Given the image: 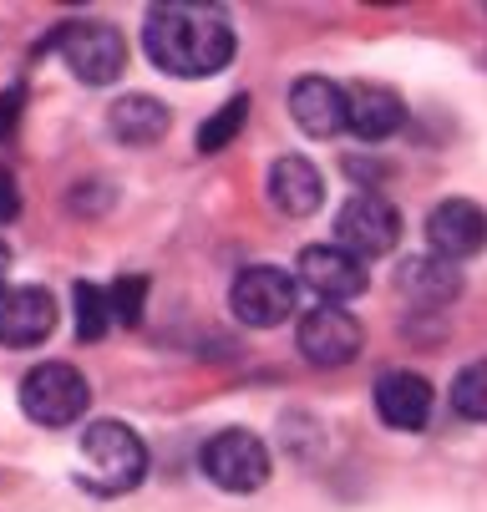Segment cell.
<instances>
[{"label": "cell", "mask_w": 487, "mask_h": 512, "mask_svg": "<svg viewBox=\"0 0 487 512\" xmlns=\"http://www.w3.org/2000/svg\"><path fill=\"white\" fill-rule=\"evenodd\" d=\"M143 51L168 77H214L239 51L234 21L224 6H203V0H168L143 16Z\"/></svg>", "instance_id": "cell-1"}, {"label": "cell", "mask_w": 487, "mask_h": 512, "mask_svg": "<svg viewBox=\"0 0 487 512\" xmlns=\"http://www.w3.org/2000/svg\"><path fill=\"white\" fill-rule=\"evenodd\" d=\"M77 477L87 482V492L102 497H122L148 477V447L127 421H92L82 431V467Z\"/></svg>", "instance_id": "cell-2"}, {"label": "cell", "mask_w": 487, "mask_h": 512, "mask_svg": "<svg viewBox=\"0 0 487 512\" xmlns=\"http://www.w3.org/2000/svg\"><path fill=\"white\" fill-rule=\"evenodd\" d=\"M198 467H203V477L214 482V487L249 497V492H259V487L269 482V467H274V462H269L264 436H254L249 426H224V431H214V436L203 442Z\"/></svg>", "instance_id": "cell-3"}, {"label": "cell", "mask_w": 487, "mask_h": 512, "mask_svg": "<svg viewBox=\"0 0 487 512\" xmlns=\"http://www.w3.org/2000/svg\"><path fill=\"white\" fill-rule=\"evenodd\" d=\"M87 406H92V386H87V376L77 371V365L46 360V365H36V371L21 381V411H26L36 426L61 431V426L82 421Z\"/></svg>", "instance_id": "cell-4"}, {"label": "cell", "mask_w": 487, "mask_h": 512, "mask_svg": "<svg viewBox=\"0 0 487 512\" xmlns=\"http://www.w3.org/2000/svg\"><path fill=\"white\" fill-rule=\"evenodd\" d=\"M295 300H300V279L274 269V264H249L234 274V289H229V305L244 325L254 330H269V325H285L295 315Z\"/></svg>", "instance_id": "cell-5"}, {"label": "cell", "mask_w": 487, "mask_h": 512, "mask_svg": "<svg viewBox=\"0 0 487 512\" xmlns=\"http://www.w3.org/2000/svg\"><path fill=\"white\" fill-rule=\"evenodd\" d=\"M396 239H401V213L386 198H376V193H361V198H351L335 213V244L345 254H356L361 264L391 254Z\"/></svg>", "instance_id": "cell-6"}, {"label": "cell", "mask_w": 487, "mask_h": 512, "mask_svg": "<svg viewBox=\"0 0 487 512\" xmlns=\"http://www.w3.org/2000/svg\"><path fill=\"white\" fill-rule=\"evenodd\" d=\"M295 345L310 365H345V360H356L361 345H366V330L361 320L345 310V305H315L305 310V320L295 325Z\"/></svg>", "instance_id": "cell-7"}, {"label": "cell", "mask_w": 487, "mask_h": 512, "mask_svg": "<svg viewBox=\"0 0 487 512\" xmlns=\"http://www.w3.org/2000/svg\"><path fill=\"white\" fill-rule=\"evenodd\" d=\"M61 61L72 66V77L87 82V87H107L122 77V66H127V46L112 26L102 21H77V26H66L61 31Z\"/></svg>", "instance_id": "cell-8"}, {"label": "cell", "mask_w": 487, "mask_h": 512, "mask_svg": "<svg viewBox=\"0 0 487 512\" xmlns=\"http://www.w3.org/2000/svg\"><path fill=\"white\" fill-rule=\"evenodd\" d=\"M295 279L310 289V295H320V305H345L366 295V264L356 254H345L340 244H315L300 254L295 264Z\"/></svg>", "instance_id": "cell-9"}, {"label": "cell", "mask_w": 487, "mask_h": 512, "mask_svg": "<svg viewBox=\"0 0 487 512\" xmlns=\"http://www.w3.org/2000/svg\"><path fill=\"white\" fill-rule=\"evenodd\" d=\"M427 244H432V254L447 259V264L482 254V249H487V213H482L477 203H467V198L437 203L432 218H427Z\"/></svg>", "instance_id": "cell-10"}, {"label": "cell", "mask_w": 487, "mask_h": 512, "mask_svg": "<svg viewBox=\"0 0 487 512\" xmlns=\"http://www.w3.org/2000/svg\"><path fill=\"white\" fill-rule=\"evenodd\" d=\"M56 330V300L41 284H16L0 300V345L6 350H31Z\"/></svg>", "instance_id": "cell-11"}, {"label": "cell", "mask_w": 487, "mask_h": 512, "mask_svg": "<svg viewBox=\"0 0 487 512\" xmlns=\"http://www.w3.org/2000/svg\"><path fill=\"white\" fill-rule=\"evenodd\" d=\"M432 381L416 376V371H386L376 381V416L391 426V431H422L432 421Z\"/></svg>", "instance_id": "cell-12"}, {"label": "cell", "mask_w": 487, "mask_h": 512, "mask_svg": "<svg viewBox=\"0 0 487 512\" xmlns=\"http://www.w3.org/2000/svg\"><path fill=\"white\" fill-rule=\"evenodd\" d=\"M406 122V102L391 92V87H376V82H361L345 92V127H351L361 142H386L396 137Z\"/></svg>", "instance_id": "cell-13"}, {"label": "cell", "mask_w": 487, "mask_h": 512, "mask_svg": "<svg viewBox=\"0 0 487 512\" xmlns=\"http://www.w3.org/2000/svg\"><path fill=\"white\" fill-rule=\"evenodd\" d=\"M269 198L285 218H310L320 203H325V178L310 158L300 153H285L280 163L269 168Z\"/></svg>", "instance_id": "cell-14"}, {"label": "cell", "mask_w": 487, "mask_h": 512, "mask_svg": "<svg viewBox=\"0 0 487 512\" xmlns=\"http://www.w3.org/2000/svg\"><path fill=\"white\" fill-rule=\"evenodd\" d=\"M290 117L305 137H335L345 127V92L330 77H300L290 87Z\"/></svg>", "instance_id": "cell-15"}, {"label": "cell", "mask_w": 487, "mask_h": 512, "mask_svg": "<svg viewBox=\"0 0 487 512\" xmlns=\"http://www.w3.org/2000/svg\"><path fill=\"white\" fill-rule=\"evenodd\" d=\"M396 284H401V295H406L416 310H442V305L457 300V289H462L457 264H447V259H437V254L406 259L401 274H396Z\"/></svg>", "instance_id": "cell-16"}, {"label": "cell", "mask_w": 487, "mask_h": 512, "mask_svg": "<svg viewBox=\"0 0 487 512\" xmlns=\"http://www.w3.org/2000/svg\"><path fill=\"white\" fill-rule=\"evenodd\" d=\"M168 107L158 97H143V92H132V97H117L112 112H107V127L117 142H127V148H153V142L168 137Z\"/></svg>", "instance_id": "cell-17"}, {"label": "cell", "mask_w": 487, "mask_h": 512, "mask_svg": "<svg viewBox=\"0 0 487 512\" xmlns=\"http://www.w3.org/2000/svg\"><path fill=\"white\" fill-rule=\"evenodd\" d=\"M72 310H77V340H102L112 330V305H107V289L92 279H77L72 289Z\"/></svg>", "instance_id": "cell-18"}, {"label": "cell", "mask_w": 487, "mask_h": 512, "mask_svg": "<svg viewBox=\"0 0 487 512\" xmlns=\"http://www.w3.org/2000/svg\"><path fill=\"white\" fill-rule=\"evenodd\" d=\"M244 117H249V97H229L214 117H208V122L198 127V153H224L229 142L239 137Z\"/></svg>", "instance_id": "cell-19"}, {"label": "cell", "mask_w": 487, "mask_h": 512, "mask_svg": "<svg viewBox=\"0 0 487 512\" xmlns=\"http://www.w3.org/2000/svg\"><path fill=\"white\" fill-rule=\"evenodd\" d=\"M107 305H112V325H143L148 279L143 274H122L117 284H107Z\"/></svg>", "instance_id": "cell-20"}, {"label": "cell", "mask_w": 487, "mask_h": 512, "mask_svg": "<svg viewBox=\"0 0 487 512\" xmlns=\"http://www.w3.org/2000/svg\"><path fill=\"white\" fill-rule=\"evenodd\" d=\"M452 406L467 421H487V360H472L467 371L452 381Z\"/></svg>", "instance_id": "cell-21"}, {"label": "cell", "mask_w": 487, "mask_h": 512, "mask_svg": "<svg viewBox=\"0 0 487 512\" xmlns=\"http://www.w3.org/2000/svg\"><path fill=\"white\" fill-rule=\"evenodd\" d=\"M26 112V87H11V92H0V142H11L16 137V122Z\"/></svg>", "instance_id": "cell-22"}, {"label": "cell", "mask_w": 487, "mask_h": 512, "mask_svg": "<svg viewBox=\"0 0 487 512\" xmlns=\"http://www.w3.org/2000/svg\"><path fill=\"white\" fill-rule=\"evenodd\" d=\"M21 213V188H16V178L0 168V224H11V218Z\"/></svg>", "instance_id": "cell-23"}, {"label": "cell", "mask_w": 487, "mask_h": 512, "mask_svg": "<svg viewBox=\"0 0 487 512\" xmlns=\"http://www.w3.org/2000/svg\"><path fill=\"white\" fill-rule=\"evenodd\" d=\"M6 269H11V254L0 249V300H6Z\"/></svg>", "instance_id": "cell-24"}]
</instances>
